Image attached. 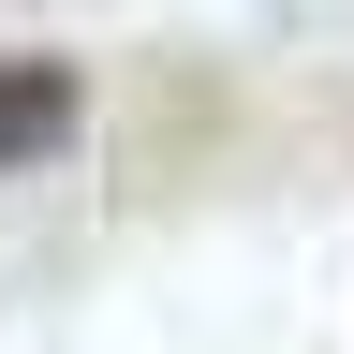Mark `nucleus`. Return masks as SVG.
Listing matches in <instances>:
<instances>
[{
    "mask_svg": "<svg viewBox=\"0 0 354 354\" xmlns=\"http://www.w3.org/2000/svg\"><path fill=\"white\" fill-rule=\"evenodd\" d=\"M74 133V59H0V162H44Z\"/></svg>",
    "mask_w": 354,
    "mask_h": 354,
    "instance_id": "f257e3e1",
    "label": "nucleus"
}]
</instances>
